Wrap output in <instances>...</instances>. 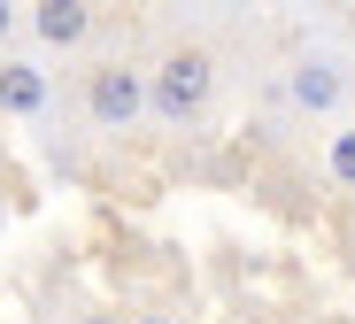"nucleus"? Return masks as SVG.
<instances>
[{
	"mask_svg": "<svg viewBox=\"0 0 355 324\" xmlns=\"http://www.w3.org/2000/svg\"><path fill=\"white\" fill-rule=\"evenodd\" d=\"M8 31H16V8H8V0H0V46H8Z\"/></svg>",
	"mask_w": 355,
	"mask_h": 324,
	"instance_id": "6e6552de",
	"label": "nucleus"
},
{
	"mask_svg": "<svg viewBox=\"0 0 355 324\" xmlns=\"http://www.w3.org/2000/svg\"><path fill=\"white\" fill-rule=\"evenodd\" d=\"M324 170H332V185H347V193H355V123L324 139Z\"/></svg>",
	"mask_w": 355,
	"mask_h": 324,
	"instance_id": "423d86ee",
	"label": "nucleus"
},
{
	"mask_svg": "<svg viewBox=\"0 0 355 324\" xmlns=\"http://www.w3.org/2000/svg\"><path fill=\"white\" fill-rule=\"evenodd\" d=\"M78 324H132V316H116V309H85Z\"/></svg>",
	"mask_w": 355,
	"mask_h": 324,
	"instance_id": "0eeeda50",
	"label": "nucleus"
},
{
	"mask_svg": "<svg viewBox=\"0 0 355 324\" xmlns=\"http://www.w3.org/2000/svg\"><path fill=\"white\" fill-rule=\"evenodd\" d=\"M46 108V70L24 54H0V116H39Z\"/></svg>",
	"mask_w": 355,
	"mask_h": 324,
	"instance_id": "39448f33",
	"label": "nucleus"
},
{
	"mask_svg": "<svg viewBox=\"0 0 355 324\" xmlns=\"http://www.w3.org/2000/svg\"><path fill=\"white\" fill-rule=\"evenodd\" d=\"M286 93H293L302 116H332L340 93H347V70H340L332 54H302V62H293V78H286Z\"/></svg>",
	"mask_w": 355,
	"mask_h": 324,
	"instance_id": "7ed1b4c3",
	"label": "nucleus"
},
{
	"mask_svg": "<svg viewBox=\"0 0 355 324\" xmlns=\"http://www.w3.org/2000/svg\"><path fill=\"white\" fill-rule=\"evenodd\" d=\"M155 108L147 93V62H124V54H108L85 70V116L101 123V132H132V123Z\"/></svg>",
	"mask_w": 355,
	"mask_h": 324,
	"instance_id": "f03ea898",
	"label": "nucleus"
},
{
	"mask_svg": "<svg viewBox=\"0 0 355 324\" xmlns=\"http://www.w3.org/2000/svg\"><path fill=\"white\" fill-rule=\"evenodd\" d=\"M216 85H224V70H216V46L209 39H170L147 62V93H155V116L170 123V132L201 123L216 108Z\"/></svg>",
	"mask_w": 355,
	"mask_h": 324,
	"instance_id": "f257e3e1",
	"label": "nucleus"
},
{
	"mask_svg": "<svg viewBox=\"0 0 355 324\" xmlns=\"http://www.w3.org/2000/svg\"><path fill=\"white\" fill-rule=\"evenodd\" d=\"M132 324H178V316H162V309H139V316H132Z\"/></svg>",
	"mask_w": 355,
	"mask_h": 324,
	"instance_id": "1a4fd4ad",
	"label": "nucleus"
},
{
	"mask_svg": "<svg viewBox=\"0 0 355 324\" xmlns=\"http://www.w3.org/2000/svg\"><path fill=\"white\" fill-rule=\"evenodd\" d=\"M31 39L39 46H85L93 39V8L85 0H39L31 8Z\"/></svg>",
	"mask_w": 355,
	"mask_h": 324,
	"instance_id": "20e7f679",
	"label": "nucleus"
}]
</instances>
